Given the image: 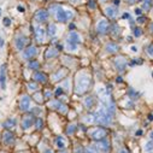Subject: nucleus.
<instances>
[{"mask_svg": "<svg viewBox=\"0 0 153 153\" xmlns=\"http://www.w3.org/2000/svg\"><path fill=\"white\" fill-rule=\"evenodd\" d=\"M92 86V78L89 75L81 74L77 80H76V84H75V93L81 95L84 94L87 91H89V88Z\"/></svg>", "mask_w": 153, "mask_h": 153, "instance_id": "f257e3e1", "label": "nucleus"}, {"mask_svg": "<svg viewBox=\"0 0 153 153\" xmlns=\"http://www.w3.org/2000/svg\"><path fill=\"white\" fill-rule=\"evenodd\" d=\"M112 115L114 114H111L106 107H104V109H100L99 111H96L93 115V120L98 124L107 125L112 122Z\"/></svg>", "mask_w": 153, "mask_h": 153, "instance_id": "f03ea898", "label": "nucleus"}, {"mask_svg": "<svg viewBox=\"0 0 153 153\" xmlns=\"http://www.w3.org/2000/svg\"><path fill=\"white\" fill-rule=\"evenodd\" d=\"M53 7L55 9L54 10V12H55V18H57L58 22L65 23V22H68V21H70V19L74 18V12H71L69 10H64L63 7L59 6V5H54Z\"/></svg>", "mask_w": 153, "mask_h": 153, "instance_id": "7ed1b4c3", "label": "nucleus"}, {"mask_svg": "<svg viewBox=\"0 0 153 153\" xmlns=\"http://www.w3.org/2000/svg\"><path fill=\"white\" fill-rule=\"evenodd\" d=\"M78 44H81V36L76 31H71L66 39V48L70 51H75Z\"/></svg>", "mask_w": 153, "mask_h": 153, "instance_id": "20e7f679", "label": "nucleus"}, {"mask_svg": "<svg viewBox=\"0 0 153 153\" xmlns=\"http://www.w3.org/2000/svg\"><path fill=\"white\" fill-rule=\"evenodd\" d=\"M50 106L52 109H54V110L59 111V112H63V114H66V112H68V106L65 105V104L60 102L59 100H53V101H51L50 102Z\"/></svg>", "mask_w": 153, "mask_h": 153, "instance_id": "39448f33", "label": "nucleus"}, {"mask_svg": "<svg viewBox=\"0 0 153 153\" xmlns=\"http://www.w3.org/2000/svg\"><path fill=\"white\" fill-rule=\"evenodd\" d=\"M109 29H110V24H109L107 19H101L98 23V26H96V30H98V33H100V34L107 33Z\"/></svg>", "mask_w": 153, "mask_h": 153, "instance_id": "423d86ee", "label": "nucleus"}, {"mask_svg": "<svg viewBox=\"0 0 153 153\" xmlns=\"http://www.w3.org/2000/svg\"><path fill=\"white\" fill-rule=\"evenodd\" d=\"M92 138L95 140V141H100L102 139L106 138V130L102 129V128H98V129H95L93 133H92Z\"/></svg>", "mask_w": 153, "mask_h": 153, "instance_id": "0eeeda50", "label": "nucleus"}, {"mask_svg": "<svg viewBox=\"0 0 153 153\" xmlns=\"http://www.w3.org/2000/svg\"><path fill=\"white\" fill-rule=\"evenodd\" d=\"M36 54H37V48L35 46H29V47L26 48V51L23 52V55H24V58L26 59L34 58Z\"/></svg>", "mask_w": 153, "mask_h": 153, "instance_id": "6e6552de", "label": "nucleus"}, {"mask_svg": "<svg viewBox=\"0 0 153 153\" xmlns=\"http://www.w3.org/2000/svg\"><path fill=\"white\" fill-rule=\"evenodd\" d=\"M66 75H68V69L62 68V69H59L57 72H54V74L52 75V80H53L54 82H57V81L63 80L64 77H66Z\"/></svg>", "mask_w": 153, "mask_h": 153, "instance_id": "1a4fd4ad", "label": "nucleus"}, {"mask_svg": "<svg viewBox=\"0 0 153 153\" xmlns=\"http://www.w3.org/2000/svg\"><path fill=\"white\" fill-rule=\"evenodd\" d=\"M33 122H34V117L33 115H26L22 119V128L23 129H29V128L33 125Z\"/></svg>", "mask_w": 153, "mask_h": 153, "instance_id": "9d476101", "label": "nucleus"}, {"mask_svg": "<svg viewBox=\"0 0 153 153\" xmlns=\"http://www.w3.org/2000/svg\"><path fill=\"white\" fill-rule=\"evenodd\" d=\"M15 44H16V47H17V50L21 51V50H23L24 46H26V44H27V37L24 36V35H22V34H19V35L16 36Z\"/></svg>", "mask_w": 153, "mask_h": 153, "instance_id": "9b49d317", "label": "nucleus"}, {"mask_svg": "<svg viewBox=\"0 0 153 153\" xmlns=\"http://www.w3.org/2000/svg\"><path fill=\"white\" fill-rule=\"evenodd\" d=\"M19 109L22 111H28L30 109V96L28 95L22 96V99L19 101Z\"/></svg>", "mask_w": 153, "mask_h": 153, "instance_id": "f8f14e48", "label": "nucleus"}, {"mask_svg": "<svg viewBox=\"0 0 153 153\" xmlns=\"http://www.w3.org/2000/svg\"><path fill=\"white\" fill-rule=\"evenodd\" d=\"M47 18H48V11H46V10H39L35 13V21L39 22V23L46 22Z\"/></svg>", "mask_w": 153, "mask_h": 153, "instance_id": "ddd939ff", "label": "nucleus"}, {"mask_svg": "<svg viewBox=\"0 0 153 153\" xmlns=\"http://www.w3.org/2000/svg\"><path fill=\"white\" fill-rule=\"evenodd\" d=\"M35 40L40 44H42L45 41V30L41 27L35 28Z\"/></svg>", "mask_w": 153, "mask_h": 153, "instance_id": "4468645a", "label": "nucleus"}, {"mask_svg": "<svg viewBox=\"0 0 153 153\" xmlns=\"http://www.w3.org/2000/svg\"><path fill=\"white\" fill-rule=\"evenodd\" d=\"M98 147H99V150H100L101 152H104V153H109V152H110V148H111L110 142H109V140H106V139L100 140L99 143H98Z\"/></svg>", "mask_w": 153, "mask_h": 153, "instance_id": "2eb2a0df", "label": "nucleus"}, {"mask_svg": "<svg viewBox=\"0 0 153 153\" xmlns=\"http://www.w3.org/2000/svg\"><path fill=\"white\" fill-rule=\"evenodd\" d=\"M0 86L3 89L6 88V64H4L0 69Z\"/></svg>", "mask_w": 153, "mask_h": 153, "instance_id": "dca6fc26", "label": "nucleus"}, {"mask_svg": "<svg viewBox=\"0 0 153 153\" xmlns=\"http://www.w3.org/2000/svg\"><path fill=\"white\" fill-rule=\"evenodd\" d=\"M3 141L5 145H12L15 142V136L11 132H5L3 134Z\"/></svg>", "mask_w": 153, "mask_h": 153, "instance_id": "f3484780", "label": "nucleus"}, {"mask_svg": "<svg viewBox=\"0 0 153 153\" xmlns=\"http://www.w3.org/2000/svg\"><path fill=\"white\" fill-rule=\"evenodd\" d=\"M58 53H59V50H57V48H54V47H50V48H47V51L45 52V58L46 59L54 58L58 55Z\"/></svg>", "mask_w": 153, "mask_h": 153, "instance_id": "a211bd4d", "label": "nucleus"}, {"mask_svg": "<svg viewBox=\"0 0 153 153\" xmlns=\"http://www.w3.org/2000/svg\"><path fill=\"white\" fill-rule=\"evenodd\" d=\"M118 13V10L116 9L115 6H109L105 9V15L110 18H116V16Z\"/></svg>", "mask_w": 153, "mask_h": 153, "instance_id": "6ab92c4d", "label": "nucleus"}, {"mask_svg": "<svg viewBox=\"0 0 153 153\" xmlns=\"http://www.w3.org/2000/svg\"><path fill=\"white\" fill-rule=\"evenodd\" d=\"M115 65L117 68V70L119 71H123L125 69V59L123 57H118L116 60H115Z\"/></svg>", "mask_w": 153, "mask_h": 153, "instance_id": "aec40b11", "label": "nucleus"}, {"mask_svg": "<svg viewBox=\"0 0 153 153\" xmlns=\"http://www.w3.org/2000/svg\"><path fill=\"white\" fill-rule=\"evenodd\" d=\"M33 77H34V80H35L36 82H41V83H45V82L47 81V75H45L44 72H40V71L35 72Z\"/></svg>", "mask_w": 153, "mask_h": 153, "instance_id": "412c9836", "label": "nucleus"}, {"mask_svg": "<svg viewBox=\"0 0 153 153\" xmlns=\"http://www.w3.org/2000/svg\"><path fill=\"white\" fill-rule=\"evenodd\" d=\"M83 104H84V106H86L87 110H91V109L95 105V100H94L93 96H86V99H84Z\"/></svg>", "mask_w": 153, "mask_h": 153, "instance_id": "4be33fe9", "label": "nucleus"}, {"mask_svg": "<svg viewBox=\"0 0 153 153\" xmlns=\"http://www.w3.org/2000/svg\"><path fill=\"white\" fill-rule=\"evenodd\" d=\"M54 142H55V146H57L58 148H60V150H63V148H65L68 145H66V141L64 140L62 136H58V138H55V140H54Z\"/></svg>", "mask_w": 153, "mask_h": 153, "instance_id": "5701e85b", "label": "nucleus"}, {"mask_svg": "<svg viewBox=\"0 0 153 153\" xmlns=\"http://www.w3.org/2000/svg\"><path fill=\"white\" fill-rule=\"evenodd\" d=\"M46 33H47V35H50V36H54L55 33H57V27H55V24H53V23L48 24Z\"/></svg>", "mask_w": 153, "mask_h": 153, "instance_id": "b1692460", "label": "nucleus"}, {"mask_svg": "<svg viewBox=\"0 0 153 153\" xmlns=\"http://www.w3.org/2000/svg\"><path fill=\"white\" fill-rule=\"evenodd\" d=\"M118 50H119V47H118L117 44L111 42V44H107L106 45V51L110 52V53H116V52H118Z\"/></svg>", "mask_w": 153, "mask_h": 153, "instance_id": "393cba45", "label": "nucleus"}, {"mask_svg": "<svg viewBox=\"0 0 153 153\" xmlns=\"http://www.w3.org/2000/svg\"><path fill=\"white\" fill-rule=\"evenodd\" d=\"M4 128H12V127H15L16 125V119H13V118H9V119H6L5 122H4Z\"/></svg>", "mask_w": 153, "mask_h": 153, "instance_id": "a878e982", "label": "nucleus"}, {"mask_svg": "<svg viewBox=\"0 0 153 153\" xmlns=\"http://www.w3.org/2000/svg\"><path fill=\"white\" fill-rule=\"evenodd\" d=\"M35 127H36V129L37 130H41L42 128H44V120L41 118H37L35 120Z\"/></svg>", "mask_w": 153, "mask_h": 153, "instance_id": "bb28decb", "label": "nucleus"}, {"mask_svg": "<svg viewBox=\"0 0 153 153\" xmlns=\"http://www.w3.org/2000/svg\"><path fill=\"white\" fill-rule=\"evenodd\" d=\"M39 66H40V63H39L37 60H31V62L29 63V68H30V69H33V70L39 69Z\"/></svg>", "mask_w": 153, "mask_h": 153, "instance_id": "cd10ccee", "label": "nucleus"}, {"mask_svg": "<svg viewBox=\"0 0 153 153\" xmlns=\"http://www.w3.org/2000/svg\"><path fill=\"white\" fill-rule=\"evenodd\" d=\"M84 153H99V152H98V150H96V147L89 146V147H87L84 150Z\"/></svg>", "mask_w": 153, "mask_h": 153, "instance_id": "c85d7f7f", "label": "nucleus"}, {"mask_svg": "<svg viewBox=\"0 0 153 153\" xmlns=\"http://www.w3.org/2000/svg\"><path fill=\"white\" fill-rule=\"evenodd\" d=\"M145 150H146L147 152L153 151V141H148L146 145H145Z\"/></svg>", "mask_w": 153, "mask_h": 153, "instance_id": "c756f323", "label": "nucleus"}, {"mask_svg": "<svg viewBox=\"0 0 153 153\" xmlns=\"http://www.w3.org/2000/svg\"><path fill=\"white\" fill-rule=\"evenodd\" d=\"M129 95H130V98L132 99H138L139 96H140V94L139 93H136L135 91H133V89H130L129 91Z\"/></svg>", "mask_w": 153, "mask_h": 153, "instance_id": "7c9ffc66", "label": "nucleus"}, {"mask_svg": "<svg viewBox=\"0 0 153 153\" xmlns=\"http://www.w3.org/2000/svg\"><path fill=\"white\" fill-rule=\"evenodd\" d=\"M28 88L30 91H36L37 88H39V86H37V83H34V82H30V83H28Z\"/></svg>", "mask_w": 153, "mask_h": 153, "instance_id": "2f4dec72", "label": "nucleus"}, {"mask_svg": "<svg viewBox=\"0 0 153 153\" xmlns=\"http://www.w3.org/2000/svg\"><path fill=\"white\" fill-rule=\"evenodd\" d=\"M151 5H152V0H145V3H143V9H145V10H148Z\"/></svg>", "mask_w": 153, "mask_h": 153, "instance_id": "473e14b6", "label": "nucleus"}, {"mask_svg": "<svg viewBox=\"0 0 153 153\" xmlns=\"http://www.w3.org/2000/svg\"><path fill=\"white\" fill-rule=\"evenodd\" d=\"M76 129V125L75 124H71L69 125V128L66 129V134H71V133H74V130Z\"/></svg>", "mask_w": 153, "mask_h": 153, "instance_id": "72a5a7b5", "label": "nucleus"}, {"mask_svg": "<svg viewBox=\"0 0 153 153\" xmlns=\"http://www.w3.org/2000/svg\"><path fill=\"white\" fill-rule=\"evenodd\" d=\"M88 6H89V9H95L96 7L95 0H88Z\"/></svg>", "mask_w": 153, "mask_h": 153, "instance_id": "f704fd0d", "label": "nucleus"}, {"mask_svg": "<svg viewBox=\"0 0 153 153\" xmlns=\"http://www.w3.org/2000/svg\"><path fill=\"white\" fill-rule=\"evenodd\" d=\"M146 51H147L148 55H151V57H153V45H150V46L146 48Z\"/></svg>", "mask_w": 153, "mask_h": 153, "instance_id": "c9c22d12", "label": "nucleus"}, {"mask_svg": "<svg viewBox=\"0 0 153 153\" xmlns=\"http://www.w3.org/2000/svg\"><path fill=\"white\" fill-rule=\"evenodd\" d=\"M3 22H4V26H5V27H9L10 24H11V19H10L9 17H5Z\"/></svg>", "mask_w": 153, "mask_h": 153, "instance_id": "e433bc0d", "label": "nucleus"}, {"mask_svg": "<svg viewBox=\"0 0 153 153\" xmlns=\"http://www.w3.org/2000/svg\"><path fill=\"white\" fill-rule=\"evenodd\" d=\"M141 33H142V31H141L140 28H135V29H134V35H135V36H140Z\"/></svg>", "mask_w": 153, "mask_h": 153, "instance_id": "4c0bfd02", "label": "nucleus"}, {"mask_svg": "<svg viewBox=\"0 0 153 153\" xmlns=\"http://www.w3.org/2000/svg\"><path fill=\"white\" fill-rule=\"evenodd\" d=\"M75 153H84V150H83V147H81V146H77V147L75 148Z\"/></svg>", "mask_w": 153, "mask_h": 153, "instance_id": "58836bf2", "label": "nucleus"}, {"mask_svg": "<svg viewBox=\"0 0 153 153\" xmlns=\"http://www.w3.org/2000/svg\"><path fill=\"white\" fill-rule=\"evenodd\" d=\"M52 96V92L51 91H45V99H50Z\"/></svg>", "mask_w": 153, "mask_h": 153, "instance_id": "ea45409f", "label": "nucleus"}, {"mask_svg": "<svg viewBox=\"0 0 153 153\" xmlns=\"http://www.w3.org/2000/svg\"><path fill=\"white\" fill-rule=\"evenodd\" d=\"M63 93V89H62V87H58L57 88V91H55V96H59L60 94Z\"/></svg>", "mask_w": 153, "mask_h": 153, "instance_id": "a19ab883", "label": "nucleus"}, {"mask_svg": "<svg viewBox=\"0 0 153 153\" xmlns=\"http://www.w3.org/2000/svg\"><path fill=\"white\" fill-rule=\"evenodd\" d=\"M119 153H129V151H128L127 148H120L119 150Z\"/></svg>", "mask_w": 153, "mask_h": 153, "instance_id": "79ce46f5", "label": "nucleus"}, {"mask_svg": "<svg viewBox=\"0 0 153 153\" xmlns=\"http://www.w3.org/2000/svg\"><path fill=\"white\" fill-rule=\"evenodd\" d=\"M130 16H129V13H123V16H122V18L123 19H127V18H129Z\"/></svg>", "mask_w": 153, "mask_h": 153, "instance_id": "37998d69", "label": "nucleus"}, {"mask_svg": "<svg viewBox=\"0 0 153 153\" xmlns=\"http://www.w3.org/2000/svg\"><path fill=\"white\" fill-rule=\"evenodd\" d=\"M145 19H146L145 17H139V18H138V22H139V23H143V22H145Z\"/></svg>", "mask_w": 153, "mask_h": 153, "instance_id": "c03bdc74", "label": "nucleus"}, {"mask_svg": "<svg viewBox=\"0 0 153 153\" xmlns=\"http://www.w3.org/2000/svg\"><path fill=\"white\" fill-rule=\"evenodd\" d=\"M125 1H127L128 4H130V5H132V4H134V3L138 1V0H125Z\"/></svg>", "mask_w": 153, "mask_h": 153, "instance_id": "a18cd8bd", "label": "nucleus"}, {"mask_svg": "<svg viewBox=\"0 0 153 153\" xmlns=\"http://www.w3.org/2000/svg\"><path fill=\"white\" fill-rule=\"evenodd\" d=\"M17 10H18L19 12H24V7H23V6H18V7H17Z\"/></svg>", "mask_w": 153, "mask_h": 153, "instance_id": "49530a36", "label": "nucleus"}, {"mask_svg": "<svg viewBox=\"0 0 153 153\" xmlns=\"http://www.w3.org/2000/svg\"><path fill=\"white\" fill-rule=\"evenodd\" d=\"M132 51L133 52H138V47H136V46H132Z\"/></svg>", "mask_w": 153, "mask_h": 153, "instance_id": "de8ad7c7", "label": "nucleus"}, {"mask_svg": "<svg viewBox=\"0 0 153 153\" xmlns=\"http://www.w3.org/2000/svg\"><path fill=\"white\" fill-rule=\"evenodd\" d=\"M4 46V40H3V37H0V47H3Z\"/></svg>", "mask_w": 153, "mask_h": 153, "instance_id": "09e8293b", "label": "nucleus"}, {"mask_svg": "<svg viewBox=\"0 0 153 153\" xmlns=\"http://www.w3.org/2000/svg\"><path fill=\"white\" fill-rule=\"evenodd\" d=\"M136 15H141V9H136Z\"/></svg>", "mask_w": 153, "mask_h": 153, "instance_id": "8fccbe9b", "label": "nucleus"}, {"mask_svg": "<svg viewBox=\"0 0 153 153\" xmlns=\"http://www.w3.org/2000/svg\"><path fill=\"white\" fill-rule=\"evenodd\" d=\"M44 153H53V151L52 150H50V148H48V150H46Z\"/></svg>", "mask_w": 153, "mask_h": 153, "instance_id": "3c124183", "label": "nucleus"}, {"mask_svg": "<svg viewBox=\"0 0 153 153\" xmlns=\"http://www.w3.org/2000/svg\"><path fill=\"white\" fill-rule=\"evenodd\" d=\"M119 4V0H114V5H118Z\"/></svg>", "mask_w": 153, "mask_h": 153, "instance_id": "603ef678", "label": "nucleus"}, {"mask_svg": "<svg viewBox=\"0 0 153 153\" xmlns=\"http://www.w3.org/2000/svg\"><path fill=\"white\" fill-rule=\"evenodd\" d=\"M141 134H142V132H141V130H138V132H136V135H138V136H140Z\"/></svg>", "mask_w": 153, "mask_h": 153, "instance_id": "864d4df0", "label": "nucleus"}, {"mask_svg": "<svg viewBox=\"0 0 153 153\" xmlns=\"http://www.w3.org/2000/svg\"><path fill=\"white\" fill-rule=\"evenodd\" d=\"M150 138L153 140V132H151V134H150Z\"/></svg>", "mask_w": 153, "mask_h": 153, "instance_id": "5fc2aeb1", "label": "nucleus"}, {"mask_svg": "<svg viewBox=\"0 0 153 153\" xmlns=\"http://www.w3.org/2000/svg\"><path fill=\"white\" fill-rule=\"evenodd\" d=\"M59 153H68V152H65V151H62V152H59Z\"/></svg>", "mask_w": 153, "mask_h": 153, "instance_id": "6e6d98bb", "label": "nucleus"}, {"mask_svg": "<svg viewBox=\"0 0 153 153\" xmlns=\"http://www.w3.org/2000/svg\"><path fill=\"white\" fill-rule=\"evenodd\" d=\"M101 1H107V0H101Z\"/></svg>", "mask_w": 153, "mask_h": 153, "instance_id": "4d7b16f0", "label": "nucleus"}, {"mask_svg": "<svg viewBox=\"0 0 153 153\" xmlns=\"http://www.w3.org/2000/svg\"><path fill=\"white\" fill-rule=\"evenodd\" d=\"M0 15H1V9H0Z\"/></svg>", "mask_w": 153, "mask_h": 153, "instance_id": "13d9d810", "label": "nucleus"}, {"mask_svg": "<svg viewBox=\"0 0 153 153\" xmlns=\"http://www.w3.org/2000/svg\"><path fill=\"white\" fill-rule=\"evenodd\" d=\"M71 1H76V0H71Z\"/></svg>", "mask_w": 153, "mask_h": 153, "instance_id": "bf43d9fd", "label": "nucleus"}, {"mask_svg": "<svg viewBox=\"0 0 153 153\" xmlns=\"http://www.w3.org/2000/svg\"><path fill=\"white\" fill-rule=\"evenodd\" d=\"M23 153H29V152H23Z\"/></svg>", "mask_w": 153, "mask_h": 153, "instance_id": "052dcab7", "label": "nucleus"}, {"mask_svg": "<svg viewBox=\"0 0 153 153\" xmlns=\"http://www.w3.org/2000/svg\"><path fill=\"white\" fill-rule=\"evenodd\" d=\"M152 6H153V0H152Z\"/></svg>", "mask_w": 153, "mask_h": 153, "instance_id": "680f3d73", "label": "nucleus"}, {"mask_svg": "<svg viewBox=\"0 0 153 153\" xmlns=\"http://www.w3.org/2000/svg\"><path fill=\"white\" fill-rule=\"evenodd\" d=\"M152 76H153V72H152Z\"/></svg>", "mask_w": 153, "mask_h": 153, "instance_id": "e2e57ef3", "label": "nucleus"}]
</instances>
